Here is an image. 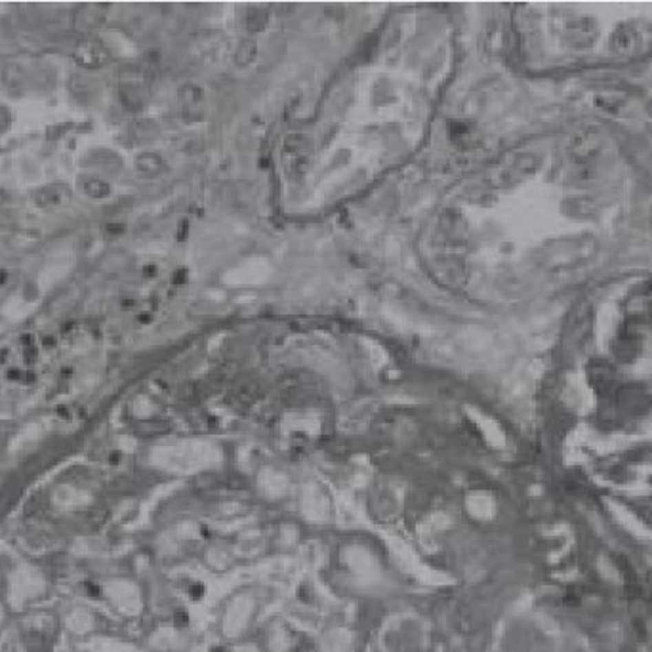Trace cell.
<instances>
[{
	"mask_svg": "<svg viewBox=\"0 0 652 652\" xmlns=\"http://www.w3.org/2000/svg\"><path fill=\"white\" fill-rule=\"evenodd\" d=\"M559 458L574 498L652 542V313L604 306L570 346Z\"/></svg>",
	"mask_w": 652,
	"mask_h": 652,
	"instance_id": "6da1fadb",
	"label": "cell"
}]
</instances>
